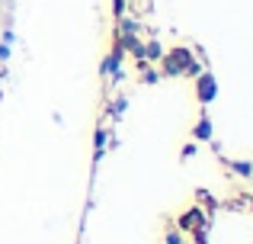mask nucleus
Here are the masks:
<instances>
[{
    "label": "nucleus",
    "instance_id": "12",
    "mask_svg": "<svg viewBox=\"0 0 253 244\" xmlns=\"http://www.w3.org/2000/svg\"><path fill=\"white\" fill-rule=\"evenodd\" d=\"M196 151H199V142H189V145L183 148V154H179V157H183V161H189V157L196 154Z\"/></svg>",
    "mask_w": 253,
    "mask_h": 244
},
{
    "label": "nucleus",
    "instance_id": "3",
    "mask_svg": "<svg viewBox=\"0 0 253 244\" xmlns=\"http://www.w3.org/2000/svg\"><path fill=\"white\" fill-rule=\"evenodd\" d=\"M202 225H205V209L192 206V209H186V212L179 215L176 232H196V228H202Z\"/></svg>",
    "mask_w": 253,
    "mask_h": 244
},
{
    "label": "nucleus",
    "instance_id": "1",
    "mask_svg": "<svg viewBox=\"0 0 253 244\" xmlns=\"http://www.w3.org/2000/svg\"><path fill=\"white\" fill-rule=\"evenodd\" d=\"M192 90H196L199 106H209V103L218 97V77L211 74V71H199V77H196V84H192Z\"/></svg>",
    "mask_w": 253,
    "mask_h": 244
},
{
    "label": "nucleus",
    "instance_id": "16",
    "mask_svg": "<svg viewBox=\"0 0 253 244\" xmlns=\"http://www.w3.org/2000/svg\"><path fill=\"white\" fill-rule=\"evenodd\" d=\"M141 3H144V0H141Z\"/></svg>",
    "mask_w": 253,
    "mask_h": 244
},
{
    "label": "nucleus",
    "instance_id": "5",
    "mask_svg": "<svg viewBox=\"0 0 253 244\" xmlns=\"http://www.w3.org/2000/svg\"><path fill=\"white\" fill-rule=\"evenodd\" d=\"M109 135L112 132L106 129V125H96V132H93V151H103L106 145H109Z\"/></svg>",
    "mask_w": 253,
    "mask_h": 244
},
{
    "label": "nucleus",
    "instance_id": "11",
    "mask_svg": "<svg viewBox=\"0 0 253 244\" xmlns=\"http://www.w3.org/2000/svg\"><path fill=\"white\" fill-rule=\"evenodd\" d=\"M192 244H209V232H205V225L192 232Z\"/></svg>",
    "mask_w": 253,
    "mask_h": 244
},
{
    "label": "nucleus",
    "instance_id": "15",
    "mask_svg": "<svg viewBox=\"0 0 253 244\" xmlns=\"http://www.w3.org/2000/svg\"><path fill=\"white\" fill-rule=\"evenodd\" d=\"M125 3H131V0H125Z\"/></svg>",
    "mask_w": 253,
    "mask_h": 244
},
{
    "label": "nucleus",
    "instance_id": "10",
    "mask_svg": "<svg viewBox=\"0 0 253 244\" xmlns=\"http://www.w3.org/2000/svg\"><path fill=\"white\" fill-rule=\"evenodd\" d=\"M164 244H186V241H183V232H176V228H173V232H167V235H164Z\"/></svg>",
    "mask_w": 253,
    "mask_h": 244
},
{
    "label": "nucleus",
    "instance_id": "14",
    "mask_svg": "<svg viewBox=\"0 0 253 244\" xmlns=\"http://www.w3.org/2000/svg\"><path fill=\"white\" fill-rule=\"evenodd\" d=\"M6 61H10V45L0 42V64H6Z\"/></svg>",
    "mask_w": 253,
    "mask_h": 244
},
{
    "label": "nucleus",
    "instance_id": "6",
    "mask_svg": "<svg viewBox=\"0 0 253 244\" xmlns=\"http://www.w3.org/2000/svg\"><path fill=\"white\" fill-rule=\"evenodd\" d=\"M144 51H148V61H161V58H164V45L157 42V39L144 42Z\"/></svg>",
    "mask_w": 253,
    "mask_h": 244
},
{
    "label": "nucleus",
    "instance_id": "7",
    "mask_svg": "<svg viewBox=\"0 0 253 244\" xmlns=\"http://www.w3.org/2000/svg\"><path fill=\"white\" fill-rule=\"evenodd\" d=\"M128 109V97H116V103H112V109H109V116L112 119H122V113Z\"/></svg>",
    "mask_w": 253,
    "mask_h": 244
},
{
    "label": "nucleus",
    "instance_id": "8",
    "mask_svg": "<svg viewBox=\"0 0 253 244\" xmlns=\"http://www.w3.org/2000/svg\"><path fill=\"white\" fill-rule=\"evenodd\" d=\"M231 167H234L237 177H250V174H253V161H234Z\"/></svg>",
    "mask_w": 253,
    "mask_h": 244
},
{
    "label": "nucleus",
    "instance_id": "13",
    "mask_svg": "<svg viewBox=\"0 0 253 244\" xmlns=\"http://www.w3.org/2000/svg\"><path fill=\"white\" fill-rule=\"evenodd\" d=\"M13 39H16V36H13V29L6 26V29L0 32V42H3V45H13Z\"/></svg>",
    "mask_w": 253,
    "mask_h": 244
},
{
    "label": "nucleus",
    "instance_id": "9",
    "mask_svg": "<svg viewBox=\"0 0 253 244\" xmlns=\"http://www.w3.org/2000/svg\"><path fill=\"white\" fill-rule=\"evenodd\" d=\"M125 13H128V3H125V0H112V16L122 19Z\"/></svg>",
    "mask_w": 253,
    "mask_h": 244
},
{
    "label": "nucleus",
    "instance_id": "2",
    "mask_svg": "<svg viewBox=\"0 0 253 244\" xmlns=\"http://www.w3.org/2000/svg\"><path fill=\"white\" fill-rule=\"evenodd\" d=\"M192 61V51L189 49H173L167 51V55L161 58V64H164V74H170V77H179L186 71V64Z\"/></svg>",
    "mask_w": 253,
    "mask_h": 244
},
{
    "label": "nucleus",
    "instance_id": "4",
    "mask_svg": "<svg viewBox=\"0 0 253 244\" xmlns=\"http://www.w3.org/2000/svg\"><path fill=\"white\" fill-rule=\"evenodd\" d=\"M211 132H215V129H211V116L202 113L199 122L192 125V138H196V142H211Z\"/></svg>",
    "mask_w": 253,
    "mask_h": 244
}]
</instances>
